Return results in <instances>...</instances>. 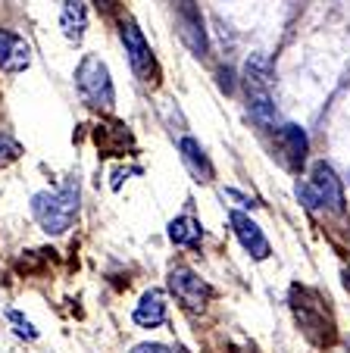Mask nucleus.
<instances>
[{
	"label": "nucleus",
	"mask_w": 350,
	"mask_h": 353,
	"mask_svg": "<svg viewBox=\"0 0 350 353\" xmlns=\"http://www.w3.org/2000/svg\"><path fill=\"white\" fill-rule=\"evenodd\" d=\"M169 238H172V244H179V247H200L204 232H200V222L194 216H175L169 222Z\"/></svg>",
	"instance_id": "14"
},
{
	"label": "nucleus",
	"mask_w": 350,
	"mask_h": 353,
	"mask_svg": "<svg viewBox=\"0 0 350 353\" xmlns=\"http://www.w3.org/2000/svg\"><path fill=\"white\" fill-rule=\"evenodd\" d=\"M135 322L141 328H157L166 322V297L159 291H147L135 307Z\"/></svg>",
	"instance_id": "11"
},
{
	"label": "nucleus",
	"mask_w": 350,
	"mask_h": 353,
	"mask_svg": "<svg viewBox=\"0 0 350 353\" xmlns=\"http://www.w3.org/2000/svg\"><path fill=\"white\" fill-rule=\"evenodd\" d=\"M166 281H169V291L175 294V300H179L185 310H191V313L194 310H204V303L210 300V294H213L210 285H206V281L188 266H175Z\"/></svg>",
	"instance_id": "4"
},
{
	"label": "nucleus",
	"mask_w": 350,
	"mask_h": 353,
	"mask_svg": "<svg viewBox=\"0 0 350 353\" xmlns=\"http://www.w3.org/2000/svg\"><path fill=\"white\" fill-rule=\"evenodd\" d=\"M179 150H182V160H185L188 172H191L194 179L197 181H213V163H210V157H206V150L200 147V141L182 138Z\"/></svg>",
	"instance_id": "10"
},
{
	"label": "nucleus",
	"mask_w": 350,
	"mask_h": 353,
	"mask_svg": "<svg viewBox=\"0 0 350 353\" xmlns=\"http://www.w3.org/2000/svg\"><path fill=\"white\" fill-rule=\"evenodd\" d=\"M298 197L304 200V207H307V210H319V203H316V194H313L310 181H298Z\"/></svg>",
	"instance_id": "16"
},
{
	"label": "nucleus",
	"mask_w": 350,
	"mask_h": 353,
	"mask_svg": "<svg viewBox=\"0 0 350 353\" xmlns=\"http://www.w3.org/2000/svg\"><path fill=\"white\" fill-rule=\"evenodd\" d=\"M132 353H172L169 347H163V344H138Z\"/></svg>",
	"instance_id": "18"
},
{
	"label": "nucleus",
	"mask_w": 350,
	"mask_h": 353,
	"mask_svg": "<svg viewBox=\"0 0 350 353\" xmlns=\"http://www.w3.org/2000/svg\"><path fill=\"white\" fill-rule=\"evenodd\" d=\"M10 322H13V325H19V328H16V332H19V334H26V338H35V334H38V332H35V328H32V322H28V319H22L19 313H10Z\"/></svg>",
	"instance_id": "17"
},
{
	"label": "nucleus",
	"mask_w": 350,
	"mask_h": 353,
	"mask_svg": "<svg viewBox=\"0 0 350 353\" xmlns=\"http://www.w3.org/2000/svg\"><path fill=\"white\" fill-rule=\"evenodd\" d=\"M75 81H79V91L81 97L91 103V107H113L116 100V91H113V79H110V69L100 57H85L75 72Z\"/></svg>",
	"instance_id": "3"
},
{
	"label": "nucleus",
	"mask_w": 350,
	"mask_h": 353,
	"mask_svg": "<svg viewBox=\"0 0 350 353\" xmlns=\"http://www.w3.org/2000/svg\"><path fill=\"white\" fill-rule=\"evenodd\" d=\"M310 188L316 194L319 210H329V213H344V188L341 179L335 175V169L329 163H316L310 175Z\"/></svg>",
	"instance_id": "5"
},
{
	"label": "nucleus",
	"mask_w": 350,
	"mask_h": 353,
	"mask_svg": "<svg viewBox=\"0 0 350 353\" xmlns=\"http://www.w3.org/2000/svg\"><path fill=\"white\" fill-rule=\"evenodd\" d=\"M32 63V47L13 32H0V69L3 72H22Z\"/></svg>",
	"instance_id": "8"
},
{
	"label": "nucleus",
	"mask_w": 350,
	"mask_h": 353,
	"mask_svg": "<svg viewBox=\"0 0 350 353\" xmlns=\"http://www.w3.org/2000/svg\"><path fill=\"white\" fill-rule=\"evenodd\" d=\"M291 310H294V319H298L300 332L313 341V344L325 347L335 341V322L329 313V300L322 297L313 288H291Z\"/></svg>",
	"instance_id": "1"
},
{
	"label": "nucleus",
	"mask_w": 350,
	"mask_h": 353,
	"mask_svg": "<svg viewBox=\"0 0 350 353\" xmlns=\"http://www.w3.org/2000/svg\"><path fill=\"white\" fill-rule=\"evenodd\" d=\"M122 44H126V54H128V63H132L135 75H141L144 81H150L157 75V60L150 54V44L144 41L141 28L135 22H122Z\"/></svg>",
	"instance_id": "6"
},
{
	"label": "nucleus",
	"mask_w": 350,
	"mask_h": 353,
	"mask_svg": "<svg viewBox=\"0 0 350 353\" xmlns=\"http://www.w3.org/2000/svg\"><path fill=\"white\" fill-rule=\"evenodd\" d=\"M278 138H282V147H284V154H288L291 166H304L307 147H310L304 128H300V125H282V128H278Z\"/></svg>",
	"instance_id": "12"
},
{
	"label": "nucleus",
	"mask_w": 350,
	"mask_h": 353,
	"mask_svg": "<svg viewBox=\"0 0 350 353\" xmlns=\"http://www.w3.org/2000/svg\"><path fill=\"white\" fill-rule=\"evenodd\" d=\"M344 288L350 291V269H344Z\"/></svg>",
	"instance_id": "19"
},
{
	"label": "nucleus",
	"mask_w": 350,
	"mask_h": 353,
	"mask_svg": "<svg viewBox=\"0 0 350 353\" xmlns=\"http://www.w3.org/2000/svg\"><path fill=\"white\" fill-rule=\"evenodd\" d=\"M60 26H63V34H66L69 41H75V44H79L81 38H85L88 13H85V3H81V0H69L66 7H63Z\"/></svg>",
	"instance_id": "13"
},
{
	"label": "nucleus",
	"mask_w": 350,
	"mask_h": 353,
	"mask_svg": "<svg viewBox=\"0 0 350 353\" xmlns=\"http://www.w3.org/2000/svg\"><path fill=\"white\" fill-rule=\"evenodd\" d=\"M19 154H22L19 141H13L10 134H0V169L10 166L13 160H19Z\"/></svg>",
	"instance_id": "15"
},
{
	"label": "nucleus",
	"mask_w": 350,
	"mask_h": 353,
	"mask_svg": "<svg viewBox=\"0 0 350 353\" xmlns=\"http://www.w3.org/2000/svg\"><path fill=\"white\" fill-rule=\"evenodd\" d=\"M81 188L75 179H69L60 191H41L32 197V213L41 222V228L50 234H63L72 225L75 213H79Z\"/></svg>",
	"instance_id": "2"
},
{
	"label": "nucleus",
	"mask_w": 350,
	"mask_h": 353,
	"mask_svg": "<svg viewBox=\"0 0 350 353\" xmlns=\"http://www.w3.org/2000/svg\"><path fill=\"white\" fill-rule=\"evenodd\" d=\"M179 34H182V41H185L188 47H191L197 57H204L206 54V34H204V22H200V13H197V7H194L191 0L188 3H182V10H179Z\"/></svg>",
	"instance_id": "9"
},
{
	"label": "nucleus",
	"mask_w": 350,
	"mask_h": 353,
	"mask_svg": "<svg viewBox=\"0 0 350 353\" xmlns=\"http://www.w3.org/2000/svg\"><path fill=\"white\" fill-rule=\"evenodd\" d=\"M229 222H231V228H235V234H238L241 247H244L253 260H266V256H269V241H266V234L260 232V225L251 219V216L231 213Z\"/></svg>",
	"instance_id": "7"
}]
</instances>
